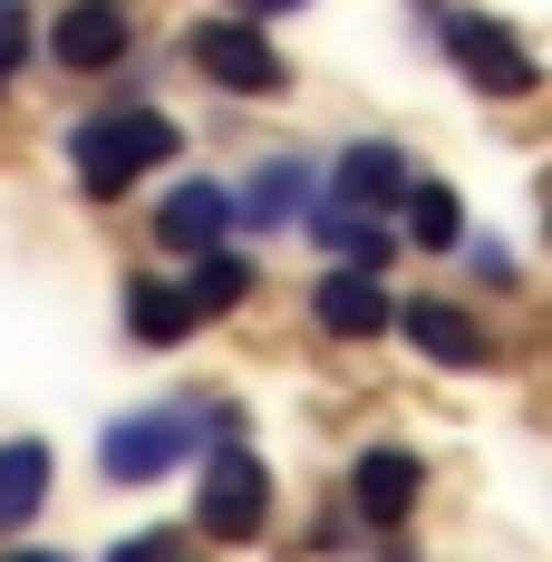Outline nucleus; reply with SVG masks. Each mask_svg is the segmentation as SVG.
Listing matches in <instances>:
<instances>
[{
  "label": "nucleus",
  "mask_w": 552,
  "mask_h": 562,
  "mask_svg": "<svg viewBox=\"0 0 552 562\" xmlns=\"http://www.w3.org/2000/svg\"><path fill=\"white\" fill-rule=\"evenodd\" d=\"M262 514H272V475H262V456H252L233 427H223L214 456H204V495H194V524H204L214 543H252V533H262Z\"/></svg>",
  "instance_id": "f03ea898"
},
{
  "label": "nucleus",
  "mask_w": 552,
  "mask_h": 562,
  "mask_svg": "<svg viewBox=\"0 0 552 562\" xmlns=\"http://www.w3.org/2000/svg\"><path fill=\"white\" fill-rule=\"evenodd\" d=\"M0 562H68V553H0Z\"/></svg>",
  "instance_id": "412c9836"
},
{
  "label": "nucleus",
  "mask_w": 552,
  "mask_h": 562,
  "mask_svg": "<svg viewBox=\"0 0 552 562\" xmlns=\"http://www.w3.org/2000/svg\"><path fill=\"white\" fill-rule=\"evenodd\" d=\"M349 505H359L369 533H397V514L417 505V456L407 447H369L359 465H349Z\"/></svg>",
  "instance_id": "9d476101"
},
{
  "label": "nucleus",
  "mask_w": 552,
  "mask_h": 562,
  "mask_svg": "<svg viewBox=\"0 0 552 562\" xmlns=\"http://www.w3.org/2000/svg\"><path fill=\"white\" fill-rule=\"evenodd\" d=\"M320 194V166H301V156H281V166H262L243 194H233V214L252 233H272V224H301V204Z\"/></svg>",
  "instance_id": "ddd939ff"
},
{
  "label": "nucleus",
  "mask_w": 552,
  "mask_h": 562,
  "mask_svg": "<svg viewBox=\"0 0 552 562\" xmlns=\"http://www.w3.org/2000/svg\"><path fill=\"white\" fill-rule=\"evenodd\" d=\"M108 562H184V543H174V533H136V543H116Z\"/></svg>",
  "instance_id": "6ab92c4d"
},
{
  "label": "nucleus",
  "mask_w": 552,
  "mask_h": 562,
  "mask_svg": "<svg viewBox=\"0 0 552 562\" xmlns=\"http://www.w3.org/2000/svg\"><path fill=\"white\" fill-rule=\"evenodd\" d=\"M223 224H233V194L204 184V175H194V184H174L166 204H156V243H166V252H214Z\"/></svg>",
  "instance_id": "9b49d317"
},
{
  "label": "nucleus",
  "mask_w": 552,
  "mask_h": 562,
  "mask_svg": "<svg viewBox=\"0 0 552 562\" xmlns=\"http://www.w3.org/2000/svg\"><path fill=\"white\" fill-rule=\"evenodd\" d=\"M252 281H262V272H252L243 252H223V243H214V252H194V281H184V311H233V301H243Z\"/></svg>",
  "instance_id": "dca6fc26"
},
{
  "label": "nucleus",
  "mask_w": 552,
  "mask_h": 562,
  "mask_svg": "<svg viewBox=\"0 0 552 562\" xmlns=\"http://www.w3.org/2000/svg\"><path fill=\"white\" fill-rule=\"evenodd\" d=\"M243 20H281V10H301V0H233Z\"/></svg>",
  "instance_id": "aec40b11"
},
{
  "label": "nucleus",
  "mask_w": 552,
  "mask_h": 562,
  "mask_svg": "<svg viewBox=\"0 0 552 562\" xmlns=\"http://www.w3.org/2000/svg\"><path fill=\"white\" fill-rule=\"evenodd\" d=\"M387 311H397V291H387L379 272H349V262H339V272L311 281V321H320L330 339H379Z\"/></svg>",
  "instance_id": "423d86ee"
},
{
  "label": "nucleus",
  "mask_w": 552,
  "mask_h": 562,
  "mask_svg": "<svg viewBox=\"0 0 552 562\" xmlns=\"http://www.w3.org/2000/svg\"><path fill=\"white\" fill-rule=\"evenodd\" d=\"M184 58H194L214 88H233V98H272L281 78H291V68H281V49H272V30H262V20H243V10L194 20V30H184Z\"/></svg>",
  "instance_id": "7ed1b4c3"
},
{
  "label": "nucleus",
  "mask_w": 552,
  "mask_h": 562,
  "mask_svg": "<svg viewBox=\"0 0 552 562\" xmlns=\"http://www.w3.org/2000/svg\"><path fill=\"white\" fill-rule=\"evenodd\" d=\"M126 330L146 339V349H174V339L194 330V311H184V291H166V281H126Z\"/></svg>",
  "instance_id": "2eb2a0df"
},
{
  "label": "nucleus",
  "mask_w": 552,
  "mask_h": 562,
  "mask_svg": "<svg viewBox=\"0 0 552 562\" xmlns=\"http://www.w3.org/2000/svg\"><path fill=\"white\" fill-rule=\"evenodd\" d=\"M174 136H184V126H174L166 108H98V116L68 126V166H78V184H88L98 204H116L136 175H156L174 156Z\"/></svg>",
  "instance_id": "f257e3e1"
},
{
  "label": "nucleus",
  "mask_w": 552,
  "mask_h": 562,
  "mask_svg": "<svg viewBox=\"0 0 552 562\" xmlns=\"http://www.w3.org/2000/svg\"><path fill=\"white\" fill-rule=\"evenodd\" d=\"M40 505H49V447L40 437H10L0 447V533H20Z\"/></svg>",
  "instance_id": "4468645a"
},
{
  "label": "nucleus",
  "mask_w": 552,
  "mask_h": 562,
  "mask_svg": "<svg viewBox=\"0 0 552 562\" xmlns=\"http://www.w3.org/2000/svg\"><path fill=\"white\" fill-rule=\"evenodd\" d=\"M320 194H330V204H349V214H379V224H387V214H397V194H407V156L369 136V146H349V156L330 166V184H320Z\"/></svg>",
  "instance_id": "6e6552de"
},
{
  "label": "nucleus",
  "mask_w": 552,
  "mask_h": 562,
  "mask_svg": "<svg viewBox=\"0 0 552 562\" xmlns=\"http://www.w3.org/2000/svg\"><path fill=\"white\" fill-rule=\"evenodd\" d=\"M194 447H204V437H194V407H136V417L108 427L98 465H108L116 485H156V475H174Z\"/></svg>",
  "instance_id": "20e7f679"
},
{
  "label": "nucleus",
  "mask_w": 552,
  "mask_h": 562,
  "mask_svg": "<svg viewBox=\"0 0 552 562\" xmlns=\"http://www.w3.org/2000/svg\"><path fill=\"white\" fill-rule=\"evenodd\" d=\"M387 321H397V330L417 339V349H427L437 369H485V359H495V339L475 330V321H465L455 301H397Z\"/></svg>",
  "instance_id": "1a4fd4ad"
},
{
  "label": "nucleus",
  "mask_w": 552,
  "mask_h": 562,
  "mask_svg": "<svg viewBox=\"0 0 552 562\" xmlns=\"http://www.w3.org/2000/svg\"><path fill=\"white\" fill-rule=\"evenodd\" d=\"M446 58H455L485 98H533V88H543V58L523 49L504 20H446Z\"/></svg>",
  "instance_id": "39448f33"
},
{
  "label": "nucleus",
  "mask_w": 552,
  "mask_h": 562,
  "mask_svg": "<svg viewBox=\"0 0 552 562\" xmlns=\"http://www.w3.org/2000/svg\"><path fill=\"white\" fill-rule=\"evenodd\" d=\"M311 243H320L330 262H349V272H387V252H397V233H387L379 214H349L330 194H311Z\"/></svg>",
  "instance_id": "f8f14e48"
},
{
  "label": "nucleus",
  "mask_w": 552,
  "mask_h": 562,
  "mask_svg": "<svg viewBox=\"0 0 552 562\" xmlns=\"http://www.w3.org/2000/svg\"><path fill=\"white\" fill-rule=\"evenodd\" d=\"M20 58H30V10H20V0H0V78H10Z\"/></svg>",
  "instance_id": "a211bd4d"
},
{
  "label": "nucleus",
  "mask_w": 552,
  "mask_h": 562,
  "mask_svg": "<svg viewBox=\"0 0 552 562\" xmlns=\"http://www.w3.org/2000/svg\"><path fill=\"white\" fill-rule=\"evenodd\" d=\"M397 204H407V233H417L427 252H455V243H465V214H455V194H446V184H417V175H407V194H397Z\"/></svg>",
  "instance_id": "f3484780"
},
{
  "label": "nucleus",
  "mask_w": 552,
  "mask_h": 562,
  "mask_svg": "<svg viewBox=\"0 0 552 562\" xmlns=\"http://www.w3.org/2000/svg\"><path fill=\"white\" fill-rule=\"evenodd\" d=\"M49 58L78 68V78H88V68H116V58H126V0H68L49 20Z\"/></svg>",
  "instance_id": "0eeeda50"
}]
</instances>
